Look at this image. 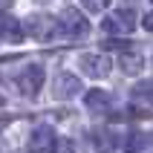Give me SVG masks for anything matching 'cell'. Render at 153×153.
<instances>
[{
	"label": "cell",
	"instance_id": "8fae6325",
	"mask_svg": "<svg viewBox=\"0 0 153 153\" xmlns=\"http://www.w3.org/2000/svg\"><path fill=\"white\" fill-rule=\"evenodd\" d=\"M121 147H124V153H147V147H150V133H147V130H130Z\"/></svg>",
	"mask_w": 153,
	"mask_h": 153
},
{
	"label": "cell",
	"instance_id": "8992f818",
	"mask_svg": "<svg viewBox=\"0 0 153 153\" xmlns=\"http://www.w3.org/2000/svg\"><path fill=\"white\" fill-rule=\"evenodd\" d=\"M81 69L87 72V78H107L113 69V58L104 52H84L81 55Z\"/></svg>",
	"mask_w": 153,
	"mask_h": 153
},
{
	"label": "cell",
	"instance_id": "ba28073f",
	"mask_svg": "<svg viewBox=\"0 0 153 153\" xmlns=\"http://www.w3.org/2000/svg\"><path fill=\"white\" fill-rule=\"evenodd\" d=\"M130 110H136L139 119L150 116V81H139L130 93Z\"/></svg>",
	"mask_w": 153,
	"mask_h": 153
},
{
	"label": "cell",
	"instance_id": "5b68a950",
	"mask_svg": "<svg viewBox=\"0 0 153 153\" xmlns=\"http://www.w3.org/2000/svg\"><path fill=\"white\" fill-rule=\"evenodd\" d=\"M84 93V84H81V78L72 75V72H58L55 75V84H52V95L58 98V101H69V98H75V95Z\"/></svg>",
	"mask_w": 153,
	"mask_h": 153
},
{
	"label": "cell",
	"instance_id": "9c48e42d",
	"mask_svg": "<svg viewBox=\"0 0 153 153\" xmlns=\"http://www.w3.org/2000/svg\"><path fill=\"white\" fill-rule=\"evenodd\" d=\"M90 142H93V147H95L98 153H116V150L121 147L119 133H116V130H110V127L93 130V133H90Z\"/></svg>",
	"mask_w": 153,
	"mask_h": 153
},
{
	"label": "cell",
	"instance_id": "4fadbf2b",
	"mask_svg": "<svg viewBox=\"0 0 153 153\" xmlns=\"http://www.w3.org/2000/svg\"><path fill=\"white\" fill-rule=\"evenodd\" d=\"M52 153H75V142L72 139H58L55 136V145H52Z\"/></svg>",
	"mask_w": 153,
	"mask_h": 153
},
{
	"label": "cell",
	"instance_id": "9a60e30c",
	"mask_svg": "<svg viewBox=\"0 0 153 153\" xmlns=\"http://www.w3.org/2000/svg\"><path fill=\"white\" fill-rule=\"evenodd\" d=\"M9 3H12V0H0V12H3V9H9Z\"/></svg>",
	"mask_w": 153,
	"mask_h": 153
},
{
	"label": "cell",
	"instance_id": "52a82bcc",
	"mask_svg": "<svg viewBox=\"0 0 153 153\" xmlns=\"http://www.w3.org/2000/svg\"><path fill=\"white\" fill-rule=\"evenodd\" d=\"M52 145H55V133L52 127L41 124L29 133V142H26V153H52Z\"/></svg>",
	"mask_w": 153,
	"mask_h": 153
},
{
	"label": "cell",
	"instance_id": "6da1fadb",
	"mask_svg": "<svg viewBox=\"0 0 153 153\" xmlns=\"http://www.w3.org/2000/svg\"><path fill=\"white\" fill-rule=\"evenodd\" d=\"M55 23H58V38H69V41H75V38H87L90 35V20L81 9H64V15L55 17Z\"/></svg>",
	"mask_w": 153,
	"mask_h": 153
},
{
	"label": "cell",
	"instance_id": "2e32d148",
	"mask_svg": "<svg viewBox=\"0 0 153 153\" xmlns=\"http://www.w3.org/2000/svg\"><path fill=\"white\" fill-rule=\"evenodd\" d=\"M0 107H3V93H0Z\"/></svg>",
	"mask_w": 153,
	"mask_h": 153
},
{
	"label": "cell",
	"instance_id": "30bf717a",
	"mask_svg": "<svg viewBox=\"0 0 153 153\" xmlns=\"http://www.w3.org/2000/svg\"><path fill=\"white\" fill-rule=\"evenodd\" d=\"M84 107L90 113H95V116H104V113H110L113 110V95L107 93V90H87L84 95Z\"/></svg>",
	"mask_w": 153,
	"mask_h": 153
},
{
	"label": "cell",
	"instance_id": "277c9868",
	"mask_svg": "<svg viewBox=\"0 0 153 153\" xmlns=\"http://www.w3.org/2000/svg\"><path fill=\"white\" fill-rule=\"evenodd\" d=\"M17 93L23 95V98H29V101H35L38 95H41V87H43V67L41 64H26L20 72H17Z\"/></svg>",
	"mask_w": 153,
	"mask_h": 153
},
{
	"label": "cell",
	"instance_id": "7c38bea8",
	"mask_svg": "<svg viewBox=\"0 0 153 153\" xmlns=\"http://www.w3.org/2000/svg\"><path fill=\"white\" fill-rule=\"evenodd\" d=\"M119 64H121V72H124V75H139V72L145 69V58H142L139 52H124L119 58Z\"/></svg>",
	"mask_w": 153,
	"mask_h": 153
},
{
	"label": "cell",
	"instance_id": "ac0fdd59",
	"mask_svg": "<svg viewBox=\"0 0 153 153\" xmlns=\"http://www.w3.org/2000/svg\"><path fill=\"white\" fill-rule=\"evenodd\" d=\"M0 153H6V150H3V147H0Z\"/></svg>",
	"mask_w": 153,
	"mask_h": 153
},
{
	"label": "cell",
	"instance_id": "3957f363",
	"mask_svg": "<svg viewBox=\"0 0 153 153\" xmlns=\"http://www.w3.org/2000/svg\"><path fill=\"white\" fill-rule=\"evenodd\" d=\"M136 29V9H116V12H110V15L104 17L101 23V32L104 35H113V38H119V35H130Z\"/></svg>",
	"mask_w": 153,
	"mask_h": 153
},
{
	"label": "cell",
	"instance_id": "e0dca14e",
	"mask_svg": "<svg viewBox=\"0 0 153 153\" xmlns=\"http://www.w3.org/2000/svg\"><path fill=\"white\" fill-rule=\"evenodd\" d=\"M38 3H49V0H38Z\"/></svg>",
	"mask_w": 153,
	"mask_h": 153
},
{
	"label": "cell",
	"instance_id": "7a4b0ae2",
	"mask_svg": "<svg viewBox=\"0 0 153 153\" xmlns=\"http://www.w3.org/2000/svg\"><path fill=\"white\" fill-rule=\"evenodd\" d=\"M23 35H29L32 41H55L58 38V23L52 15H29L23 17Z\"/></svg>",
	"mask_w": 153,
	"mask_h": 153
},
{
	"label": "cell",
	"instance_id": "5bb4252c",
	"mask_svg": "<svg viewBox=\"0 0 153 153\" xmlns=\"http://www.w3.org/2000/svg\"><path fill=\"white\" fill-rule=\"evenodd\" d=\"M81 3H84V9L93 12V15H101L104 9L110 6V0H81Z\"/></svg>",
	"mask_w": 153,
	"mask_h": 153
}]
</instances>
